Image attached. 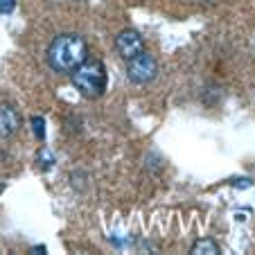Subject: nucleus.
Masks as SVG:
<instances>
[{"label": "nucleus", "instance_id": "1", "mask_svg": "<svg viewBox=\"0 0 255 255\" xmlns=\"http://www.w3.org/2000/svg\"><path fill=\"white\" fill-rule=\"evenodd\" d=\"M48 66L54 72L70 75L77 66L88 59V43L79 34H59L48 45Z\"/></svg>", "mask_w": 255, "mask_h": 255}, {"label": "nucleus", "instance_id": "2", "mask_svg": "<svg viewBox=\"0 0 255 255\" xmlns=\"http://www.w3.org/2000/svg\"><path fill=\"white\" fill-rule=\"evenodd\" d=\"M72 84L88 100H97L104 95L106 86H109V75H106V66L97 59H86L82 66H77L70 72Z\"/></svg>", "mask_w": 255, "mask_h": 255}, {"label": "nucleus", "instance_id": "3", "mask_svg": "<svg viewBox=\"0 0 255 255\" xmlns=\"http://www.w3.org/2000/svg\"><path fill=\"white\" fill-rule=\"evenodd\" d=\"M127 75L133 84H149L158 75V63L151 54L140 52L127 61Z\"/></svg>", "mask_w": 255, "mask_h": 255}, {"label": "nucleus", "instance_id": "4", "mask_svg": "<svg viewBox=\"0 0 255 255\" xmlns=\"http://www.w3.org/2000/svg\"><path fill=\"white\" fill-rule=\"evenodd\" d=\"M116 50L125 61H129V59H133L135 54L144 52V41L135 29H122V32L116 36Z\"/></svg>", "mask_w": 255, "mask_h": 255}, {"label": "nucleus", "instance_id": "5", "mask_svg": "<svg viewBox=\"0 0 255 255\" xmlns=\"http://www.w3.org/2000/svg\"><path fill=\"white\" fill-rule=\"evenodd\" d=\"M20 129V116L11 104H0V138L16 133Z\"/></svg>", "mask_w": 255, "mask_h": 255}, {"label": "nucleus", "instance_id": "6", "mask_svg": "<svg viewBox=\"0 0 255 255\" xmlns=\"http://www.w3.org/2000/svg\"><path fill=\"white\" fill-rule=\"evenodd\" d=\"M192 253L194 255H217L219 253V246H217V242L215 240H199L197 244L192 246Z\"/></svg>", "mask_w": 255, "mask_h": 255}, {"label": "nucleus", "instance_id": "7", "mask_svg": "<svg viewBox=\"0 0 255 255\" xmlns=\"http://www.w3.org/2000/svg\"><path fill=\"white\" fill-rule=\"evenodd\" d=\"M32 129H34V135H36V138L43 142V140H45V120H43V118H41V116H34L32 118Z\"/></svg>", "mask_w": 255, "mask_h": 255}, {"label": "nucleus", "instance_id": "8", "mask_svg": "<svg viewBox=\"0 0 255 255\" xmlns=\"http://www.w3.org/2000/svg\"><path fill=\"white\" fill-rule=\"evenodd\" d=\"M36 163L41 165V169H43V172H48V169L54 165V156L50 154L48 149H41V151H39V158H36Z\"/></svg>", "mask_w": 255, "mask_h": 255}, {"label": "nucleus", "instance_id": "9", "mask_svg": "<svg viewBox=\"0 0 255 255\" xmlns=\"http://www.w3.org/2000/svg\"><path fill=\"white\" fill-rule=\"evenodd\" d=\"M16 7V0H0V14H11Z\"/></svg>", "mask_w": 255, "mask_h": 255}, {"label": "nucleus", "instance_id": "10", "mask_svg": "<svg viewBox=\"0 0 255 255\" xmlns=\"http://www.w3.org/2000/svg\"><path fill=\"white\" fill-rule=\"evenodd\" d=\"M233 185H237V188H251V181L249 178H237V181H233Z\"/></svg>", "mask_w": 255, "mask_h": 255}, {"label": "nucleus", "instance_id": "11", "mask_svg": "<svg viewBox=\"0 0 255 255\" xmlns=\"http://www.w3.org/2000/svg\"><path fill=\"white\" fill-rule=\"evenodd\" d=\"M2 190H5V185H2V183H0V192H2Z\"/></svg>", "mask_w": 255, "mask_h": 255}]
</instances>
